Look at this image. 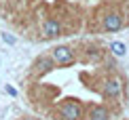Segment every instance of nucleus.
I'll list each match as a JSON object with an SVG mask.
<instances>
[{
    "instance_id": "20e7f679",
    "label": "nucleus",
    "mask_w": 129,
    "mask_h": 120,
    "mask_svg": "<svg viewBox=\"0 0 129 120\" xmlns=\"http://www.w3.org/2000/svg\"><path fill=\"white\" fill-rule=\"evenodd\" d=\"M59 34H61V25L57 23L55 19H47L45 21V36L55 38V36H59Z\"/></svg>"
},
{
    "instance_id": "f257e3e1",
    "label": "nucleus",
    "mask_w": 129,
    "mask_h": 120,
    "mask_svg": "<svg viewBox=\"0 0 129 120\" xmlns=\"http://www.w3.org/2000/svg\"><path fill=\"white\" fill-rule=\"evenodd\" d=\"M80 116H83V110H80L78 103L68 101L61 105V118L63 120H80Z\"/></svg>"
},
{
    "instance_id": "9b49d317",
    "label": "nucleus",
    "mask_w": 129,
    "mask_h": 120,
    "mask_svg": "<svg viewBox=\"0 0 129 120\" xmlns=\"http://www.w3.org/2000/svg\"><path fill=\"white\" fill-rule=\"evenodd\" d=\"M25 120H30V118H25Z\"/></svg>"
},
{
    "instance_id": "39448f33",
    "label": "nucleus",
    "mask_w": 129,
    "mask_h": 120,
    "mask_svg": "<svg viewBox=\"0 0 129 120\" xmlns=\"http://www.w3.org/2000/svg\"><path fill=\"white\" fill-rule=\"evenodd\" d=\"M121 82L119 80H108V82H106V86H104V93H106V97H112V99H114V97H119L121 95Z\"/></svg>"
},
{
    "instance_id": "1a4fd4ad",
    "label": "nucleus",
    "mask_w": 129,
    "mask_h": 120,
    "mask_svg": "<svg viewBox=\"0 0 129 120\" xmlns=\"http://www.w3.org/2000/svg\"><path fill=\"white\" fill-rule=\"evenodd\" d=\"M2 40L7 42V44H15V38L11 36V34H2Z\"/></svg>"
},
{
    "instance_id": "423d86ee",
    "label": "nucleus",
    "mask_w": 129,
    "mask_h": 120,
    "mask_svg": "<svg viewBox=\"0 0 129 120\" xmlns=\"http://www.w3.org/2000/svg\"><path fill=\"white\" fill-rule=\"evenodd\" d=\"M91 120H108V110L106 107H93V112H91Z\"/></svg>"
},
{
    "instance_id": "f03ea898",
    "label": "nucleus",
    "mask_w": 129,
    "mask_h": 120,
    "mask_svg": "<svg viewBox=\"0 0 129 120\" xmlns=\"http://www.w3.org/2000/svg\"><path fill=\"white\" fill-rule=\"evenodd\" d=\"M51 59L55 63H72L74 61V53L68 46H55L51 53Z\"/></svg>"
},
{
    "instance_id": "9d476101",
    "label": "nucleus",
    "mask_w": 129,
    "mask_h": 120,
    "mask_svg": "<svg viewBox=\"0 0 129 120\" xmlns=\"http://www.w3.org/2000/svg\"><path fill=\"white\" fill-rule=\"evenodd\" d=\"M4 93H9V95H13V97H15V95H17V91H15V89H13V86H9V84H7V86H4Z\"/></svg>"
},
{
    "instance_id": "0eeeda50",
    "label": "nucleus",
    "mask_w": 129,
    "mask_h": 120,
    "mask_svg": "<svg viewBox=\"0 0 129 120\" xmlns=\"http://www.w3.org/2000/svg\"><path fill=\"white\" fill-rule=\"evenodd\" d=\"M110 51L114 53L116 57H125V55H127V46L123 44V42H119V40H116V42H112V44H110Z\"/></svg>"
},
{
    "instance_id": "7ed1b4c3",
    "label": "nucleus",
    "mask_w": 129,
    "mask_h": 120,
    "mask_svg": "<svg viewBox=\"0 0 129 120\" xmlns=\"http://www.w3.org/2000/svg\"><path fill=\"white\" fill-rule=\"evenodd\" d=\"M104 28L108 30V32H119V30L123 28V19H121V15H116V13L106 15V17H104Z\"/></svg>"
},
{
    "instance_id": "6e6552de",
    "label": "nucleus",
    "mask_w": 129,
    "mask_h": 120,
    "mask_svg": "<svg viewBox=\"0 0 129 120\" xmlns=\"http://www.w3.org/2000/svg\"><path fill=\"white\" fill-rule=\"evenodd\" d=\"M51 65H53L51 59H40V61H38V68H40V70H49Z\"/></svg>"
}]
</instances>
